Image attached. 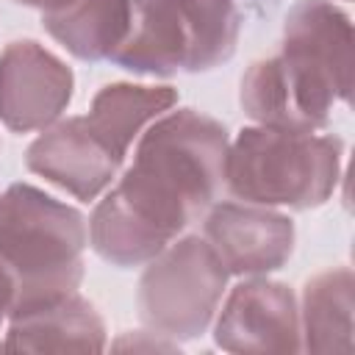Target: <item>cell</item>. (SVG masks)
<instances>
[{"label":"cell","instance_id":"obj_1","mask_svg":"<svg viewBox=\"0 0 355 355\" xmlns=\"http://www.w3.org/2000/svg\"><path fill=\"white\" fill-rule=\"evenodd\" d=\"M227 147V128L197 108L166 111L150 122L133 164L89 216L92 250L119 269L153 261L216 202Z\"/></svg>","mask_w":355,"mask_h":355},{"label":"cell","instance_id":"obj_2","mask_svg":"<svg viewBox=\"0 0 355 355\" xmlns=\"http://www.w3.org/2000/svg\"><path fill=\"white\" fill-rule=\"evenodd\" d=\"M352 97V19L330 0H300L283 22L280 50L247 67L241 111L255 125L322 130Z\"/></svg>","mask_w":355,"mask_h":355},{"label":"cell","instance_id":"obj_3","mask_svg":"<svg viewBox=\"0 0 355 355\" xmlns=\"http://www.w3.org/2000/svg\"><path fill=\"white\" fill-rule=\"evenodd\" d=\"M86 247L89 222L78 208L31 183H14L0 194V261L14 280L11 313L75 294L86 272Z\"/></svg>","mask_w":355,"mask_h":355},{"label":"cell","instance_id":"obj_4","mask_svg":"<svg viewBox=\"0 0 355 355\" xmlns=\"http://www.w3.org/2000/svg\"><path fill=\"white\" fill-rule=\"evenodd\" d=\"M341 158L344 141L333 133L252 125L227 147L225 189L241 202L311 211L336 194Z\"/></svg>","mask_w":355,"mask_h":355},{"label":"cell","instance_id":"obj_5","mask_svg":"<svg viewBox=\"0 0 355 355\" xmlns=\"http://www.w3.org/2000/svg\"><path fill=\"white\" fill-rule=\"evenodd\" d=\"M239 33L236 0H133L128 33L111 64L153 78L211 72L233 58Z\"/></svg>","mask_w":355,"mask_h":355},{"label":"cell","instance_id":"obj_6","mask_svg":"<svg viewBox=\"0 0 355 355\" xmlns=\"http://www.w3.org/2000/svg\"><path fill=\"white\" fill-rule=\"evenodd\" d=\"M227 277L205 239H175L144 263L139 277L136 308L141 324L178 344L200 338L214 324Z\"/></svg>","mask_w":355,"mask_h":355},{"label":"cell","instance_id":"obj_7","mask_svg":"<svg viewBox=\"0 0 355 355\" xmlns=\"http://www.w3.org/2000/svg\"><path fill=\"white\" fill-rule=\"evenodd\" d=\"M75 75L36 39L8 42L0 53V122L14 133L44 130L72 103Z\"/></svg>","mask_w":355,"mask_h":355},{"label":"cell","instance_id":"obj_8","mask_svg":"<svg viewBox=\"0 0 355 355\" xmlns=\"http://www.w3.org/2000/svg\"><path fill=\"white\" fill-rule=\"evenodd\" d=\"M214 341L225 352H302L300 305L294 291L266 275L230 288L214 316Z\"/></svg>","mask_w":355,"mask_h":355},{"label":"cell","instance_id":"obj_9","mask_svg":"<svg viewBox=\"0 0 355 355\" xmlns=\"http://www.w3.org/2000/svg\"><path fill=\"white\" fill-rule=\"evenodd\" d=\"M202 239L211 244L227 275L258 277L277 272L294 255V222L255 202H214L205 211Z\"/></svg>","mask_w":355,"mask_h":355},{"label":"cell","instance_id":"obj_10","mask_svg":"<svg viewBox=\"0 0 355 355\" xmlns=\"http://www.w3.org/2000/svg\"><path fill=\"white\" fill-rule=\"evenodd\" d=\"M119 155L86 116L55 119L25 150V166L80 202L97 200L116 178Z\"/></svg>","mask_w":355,"mask_h":355},{"label":"cell","instance_id":"obj_11","mask_svg":"<svg viewBox=\"0 0 355 355\" xmlns=\"http://www.w3.org/2000/svg\"><path fill=\"white\" fill-rule=\"evenodd\" d=\"M105 344L103 316L75 291L55 302L11 313L3 347L19 352H103Z\"/></svg>","mask_w":355,"mask_h":355},{"label":"cell","instance_id":"obj_12","mask_svg":"<svg viewBox=\"0 0 355 355\" xmlns=\"http://www.w3.org/2000/svg\"><path fill=\"white\" fill-rule=\"evenodd\" d=\"M133 0H69L42 14V28L80 61H111L130 25Z\"/></svg>","mask_w":355,"mask_h":355},{"label":"cell","instance_id":"obj_13","mask_svg":"<svg viewBox=\"0 0 355 355\" xmlns=\"http://www.w3.org/2000/svg\"><path fill=\"white\" fill-rule=\"evenodd\" d=\"M352 291L349 266L313 275L302 288L300 330L302 352H349L352 349Z\"/></svg>","mask_w":355,"mask_h":355},{"label":"cell","instance_id":"obj_14","mask_svg":"<svg viewBox=\"0 0 355 355\" xmlns=\"http://www.w3.org/2000/svg\"><path fill=\"white\" fill-rule=\"evenodd\" d=\"M175 105L178 89L172 86L108 83L94 94L86 119L119 155H128L130 144L141 136V130Z\"/></svg>","mask_w":355,"mask_h":355},{"label":"cell","instance_id":"obj_15","mask_svg":"<svg viewBox=\"0 0 355 355\" xmlns=\"http://www.w3.org/2000/svg\"><path fill=\"white\" fill-rule=\"evenodd\" d=\"M114 349H144V352L164 349V352H175V349H180V344L144 327V330H139V333H125V336L114 344Z\"/></svg>","mask_w":355,"mask_h":355},{"label":"cell","instance_id":"obj_16","mask_svg":"<svg viewBox=\"0 0 355 355\" xmlns=\"http://www.w3.org/2000/svg\"><path fill=\"white\" fill-rule=\"evenodd\" d=\"M11 305H14V280H11L8 269H6L3 261H0V324L8 319Z\"/></svg>","mask_w":355,"mask_h":355},{"label":"cell","instance_id":"obj_17","mask_svg":"<svg viewBox=\"0 0 355 355\" xmlns=\"http://www.w3.org/2000/svg\"><path fill=\"white\" fill-rule=\"evenodd\" d=\"M11 3H17V6H25V8H36V11H53V8H58V6H64V3H69V0H11Z\"/></svg>","mask_w":355,"mask_h":355}]
</instances>
